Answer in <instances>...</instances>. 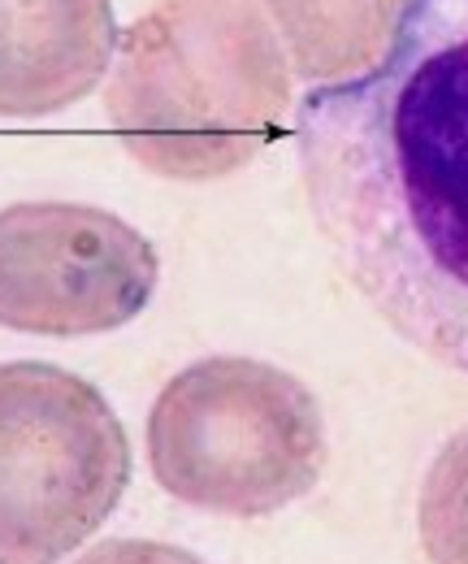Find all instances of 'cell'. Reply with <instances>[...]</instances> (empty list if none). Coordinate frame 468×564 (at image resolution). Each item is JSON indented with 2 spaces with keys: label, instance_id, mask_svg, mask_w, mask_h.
I'll return each instance as SVG.
<instances>
[{
  "label": "cell",
  "instance_id": "6",
  "mask_svg": "<svg viewBox=\"0 0 468 564\" xmlns=\"http://www.w3.org/2000/svg\"><path fill=\"white\" fill-rule=\"evenodd\" d=\"M118 44L113 0H0V118L74 109L105 87Z\"/></svg>",
  "mask_w": 468,
  "mask_h": 564
},
{
  "label": "cell",
  "instance_id": "9",
  "mask_svg": "<svg viewBox=\"0 0 468 564\" xmlns=\"http://www.w3.org/2000/svg\"><path fill=\"white\" fill-rule=\"evenodd\" d=\"M69 564H208L187 547L161 543V539H105L96 547H83V556Z\"/></svg>",
  "mask_w": 468,
  "mask_h": 564
},
{
  "label": "cell",
  "instance_id": "1",
  "mask_svg": "<svg viewBox=\"0 0 468 564\" xmlns=\"http://www.w3.org/2000/svg\"><path fill=\"white\" fill-rule=\"evenodd\" d=\"M295 156L342 279L403 344L468 373V0H412L373 70L308 87Z\"/></svg>",
  "mask_w": 468,
  "mask_h": 564
},
{
  "label": "cell",
  "instance_id": "3",
  "mask_svg": "<svg viewBox=\"0 0 468 564\" xmlns=\"http://www.w3.org/2000/svg\"><path fill=\"white\" fill-rule=\"evenodd\" d=\"M148 469L170 499L230 521H261L326 474L322 400L291 369L257 356H200L152 400Z\"/></svg>",
  "mask_w": 468,
  "mask_h": 564
},
{
  "label": "cell",
  "instance_id": "8",
  "mask_svg": "<svg viewBox=\"0 0 468 564\" xmlns=\"http://www.w3.org/2000/svg\"><path fill=\"white\" fill-rule=\"evenodd\" d=\"M416 539L429 564H468V425L434 452L421 478Z\"/></svg>",
  "mask_w": 468,
  "mask_h": 564
},
{
  "label": "cell",
  "instance_id": "4",
  "mask_svg": "<svg viewBox=\"0 0 468 564\" xmlns=\"http://www.w3.org/2000/svg\"><path fill=\"white\" fill-rule=\"evenodd\" d=\"M131 487L109 395L53 360L0 365V564L74 561Z\"/></svg>",
  "mask_w": 468,
  "mask_h": 564
},
{
  "label": "cell",
  "instance_id": "2",
  "mask_svg": "<svg viewBox=\"0 0 468 564\" xmlns=\"http://www.w3.org/2000/svg\"><path fill=\"white\" fill-rule=\"evenodd\" d=\"M295 70L261 0H156L122 31L105 118L139 170L217 183L282 135Z\"/></svg>",
  "mask_w": 468,
  "mask_h": 564
},
{
  "label": "cell",
  "instance_id": "7",
  "mask_svg": "<svg viewBox=\"0 0 468 564\" xmlns=\"http://www.w3.org/2000/svg\"><path fill=\"white\" fill-rule=\"evenodd\" d=\"M295 78L335 87L369 74L395 44L412 0H261Z\"/></svg>",
  "mask_w": 468,
  "mask_h": 564
},
{
  "label": "cell",
  "instance_id": "5",
  "mask_svg": "<svg viewBox=\"0 0 468 564\" xmlns=\"http://www.w3.org/2000/svg\"><path fill=\"white\" fill-rule=\"evenodd\" d=\"M161 286V257L127 217L78 200L0 209V326L91 339L131 326Z\"/></svg>",
  "mask_w": 468,
  "mask_h": 564
}]
</instances>
